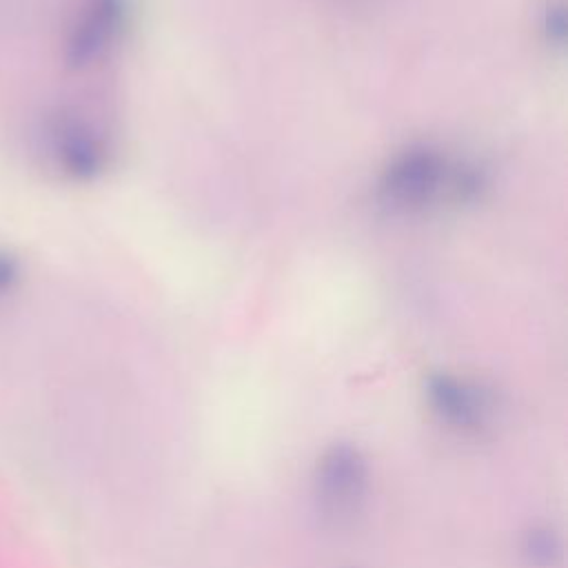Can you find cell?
Masks as SVG:
<instances>
[{
	"mask_svg": "<svg viewBox=\"0 0 568 568\" xmlns=\"http://www.w3.org/2000/svg\"><path fill=\"white\" fill-rule=\"evenodd\" d=\"M526 550L530 552L532 561L544 564V561H550V555L555 552V544H552V539L548 537V532H532L530 544H528Z\"/></svg>",
	"mask_w": 568,
	"mask_h": 568,
	"instance_id": "obj_7",
	"label": "cell"
},
{
	"mask_svg": "<svg viewBox=\"0 0 568 568\" xmlns=\"http://www.w3.org/2000/svg\"><path fill=\"white\" fill-rule=\"evenodd\" d=\"M40 142L49 164L73 182H91L109 164L104 133L73 109L51 111L42 122Z\"/></svg>",
	"mask_w": 568,
	"mask_h": 568,
	"instance_id": "obj_1",
	"label": "cell"
},
{
	"mask_svg": "<svg viewBox=\"0 0 568 568\" xmlns=\"http://www.w3.org/2000/svg\"><path fill=\"white\" fill-rule=\"evenodd\" d=\"M428 402L444 422L457 428H477L488 413V397L477 384L446 373L428 379Z\"/></svg>",
	"mask_w": 568,
	"mask_h": 568,
	"instance_id": "obj_5",
	"label": "cell"
},
{
	"mask_svg": "<svg viewBox=\"0 0 568 568\" xmlns=\"http://www.w3.org/2000/svg\"><path fill=\"white\" fill-rule=\"evenodd\" d=\"M448 164L430 146H408L390 160L379 178V200L399 211L422 209L448 184Z\"/></svg>",
	"mask_w": 568,
	"mask_h": 568,
	"instance_id": "obj_3",
	"label": "cell"
},
{
	"mask_svg": "<svg viewBox=\"0 0 568 568\" xmlns=\"http://www.w3.org/2000/svg\"><path fill=\"white\" fill-rule=\"evenodd\" d=\"M22 282V260L16 251L0 246V300L9 297Z\"/></svg>",
	"mask_w": 568,
	"mask_h": 568,
	"instance_id": "obj_6",
	"label": "cell"
},
{
	"mask_svg": "<svg viewBox=\"0 0 568 568\" xmlns=\"http://www.w3.org/2000/svg\"><path fill=\"white\" fill-rule=\"evenodd\" d=\"M129 18V0H80L67 27L62 60L71 71L100 64L120 40Z\"/></svg>",
	"mask_w": 568,
	"mask_h": 568,
	"instance_id": "obj_2",
	"label": "cell"
},
{
	"mask_svg": "<svg viewBox=\"0 0 568 568\" xmlns=\"http://www.w3.org/2000/svg\"><path fill=\"white\" fill-rule=\"evenodd\" d=\"M366 488V462L353 446H333L317 468V493L326 510L344 515L355 508Z\"/></svg>",
	"mask_w": 568,
	"mask_h": 568,
	"instance_id": "obj_4",
	"label": "cell"
}]
</instances>
